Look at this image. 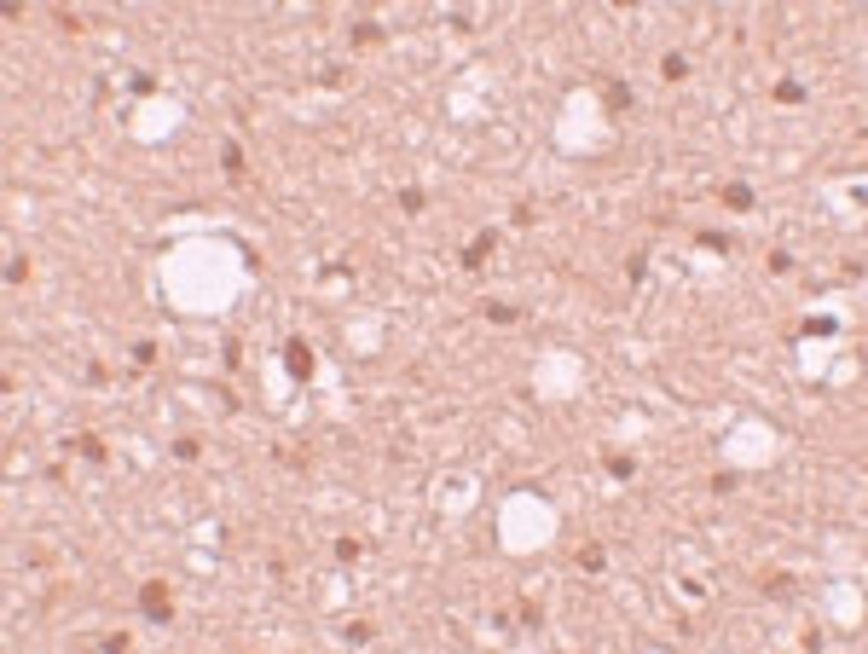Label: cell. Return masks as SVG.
Masks as SVG:
<instances>
[{
	"instance_id": "cell-16",
	"label": "cell",
	"mask_w": 868,
	"mask_h": 654,
	"mask_svg": "<svg viewBox=\"0 0 868 654\" xmlns=\"http://www.w3.org/2000/svg\"><path fill=\"white\" fill-rule=\"evenodd\" d=\"M24 278H29V260L18 255V260H12V267H6V284H24Z\"/></svg>"
},
{
	"instance_id": "cell-8",
	"label": "cell",
	"mask_w": 868,
	"mask_h": 654,
	"mask_svg": "<svg viewBox=\"0 0 868 654\" xmlns=\"http://www.w3.org/2000/svg\"><path fill=\"white\" fill-rule=\"evenodd\" d=\"M833 330H840L833 319H805V324H799V336H833Z\"/></svg>"
},
{
	"instance_id": "cell-3",
	"label": "cell",
	"mask_w": 868,
	"mask_h": 654,
	"mask_svg": "<svg viewBox=\"0 0 868 654\" xmlns=\"http://www.w3.org/2000/svg\"><path fill=\"white\" fill-rule=\"evenodd\" d=\"M493 243H498V232H481V238H475V243H469V249H463V267L475 272V267H481V260H486V255H493Z\"/></svg>"
},
{
	"instance_id": "cell-4",
	"label": "cell",
	"mask_w": 868,
	"mask_h": 654,
	"mask_svg": "<svg viewBox=\"0 0 868 654\" xmlns=\"http://www.w3.org/2000/svg\"><path fill=\"white\" fill-rule=\"evenodd\" d=\"M724 203H729V209H741V215H747V209H752V186H741V179H729V186H724Z\"/></svg>"
},
{
	"instance_id": "cell-9",
	"label": "cell",
	"mask_w": 868,
	"mask_h": 654,
	"mask_svg": "<svg viewBox=\"0 0 868 654\" xmlns=\"http://www.w3.org/2000/svg\"><path fill=\"white\" fill-rule=\"evenodd\" d=\"M486 319H493V324H515L521 313H515V307H510V301H493V307H486Z\"/></svg>"
},
{
	"instance_id": "cell-5",
	"label": "cell",
	"mask_w": 868,
	"mask_h": 654,
	"mask_svg": "<svg viewBox=\"0 0 868 654\" xmlns=\"http://www.w3.org/2000/svg\"><path fill=\"white\" fill-rule=\"evenodd\" d=\"M799 99H805V87H799L793 76H781L776 81V105H799Z\"/></svg>"
},
{
	"instance_id": "cell-14",
	"label": "cell",
	"mask_w": 868,
	"mask_h": 654,
	"mask_svg": "<svg viewBox=\"0 0 868 654\" xmlns=\"http://www.w3.org/2000/svg\"><path fill=\"white\" fill-rule=\"evenodd\" d=\"M643 272H648V260H643V255H631V260H626V278H631V284H643Z\"/></svg>"
},
{
	"instance_id": "cell-6",
	"label": "cell",
	"mask_w": 868,
	"mask_h": 654,
	"mask_svg": "<svg viewBox=\"0 0 868 654\" xmlns=\"http://www.w3.org/2000/svg\"><path fill=\"white\" fill-rule=\"evenodd\" d=\"M579 567H585V574H602V567H608V556H602V545H585V550H579Z\"/></svg>"
},
{
	"instance_id": "cell-1",
	"label": "cell",
	"mask_w": 868,
	"mask_h": 654,
	"mask_svg": "<svg viewBox=\"0 0 868 654\" xmlns=\"http://www.w3.org/2000/svg\"><path fill=\"white\" fill-rule=\"evenodd\" d=\"M139 614H145V619H157V626H162V619L174 614V608H168V585H162V579L139 585Z\"/></svg>"
},
{
	"instance_id": "cell-2",
	"label": "cell",
	"mask_w": 868,
	"mask_h": 654,
	"mask_svg": "<svg viewBox=\"0 0 868 654\" xmlns=\"http://www.w3.org/2000/svg\"><path fill=\"white\" fill-rule=\"evenodd\" d=\"M284 371L296 382H307L313 377V348H307V342H284Z\"/></svg>"
},
{
	"instance_id": "cell-11",
	"label": "cell",
	"mask_w": 868,
	"mask_h": 654,
	"mask_svg": "<svg viewBox=\"0 0 868 654\" xmlns=\"http://www.w3.org/2000/svg\"><path fill=\"white\" fill-rule=\"evenodd\" d=\"M400 209H405V215H417V209H423V191L405 186V191H400Z\"/></svg>"
},
{
	"instance_id": "cell-7",
	"label": "cell",
	"mask_w": 868,
	"mask_h": 654,
	"mask_svg": "<svg viewBox=\"0 0 868 654\" xmlns=\"http://www.w3.org/2000/svg\"><path fill=\"white\" fill-rule=\"evenodd\" d=\"M371 41H382V24H353V46H371Z\"/></svg>"
},
{
	"instance_id": "cell-13",
	"label": "cell",
	"mask_w": 868,
	"mask_h": 654,
	"mask_svg": "<svg viewBox=\"0 0 868 654\" xmlns=\"http://www.w3.org/2000/svg\"><path fill=\"white\" fill-rule=\"evenodd\" d=\"M608 105H619V110L631 105V87H626V81H614V87H608Z\"/></svg>"
},
{
	"instance_id": "cell-15",
	"label": "cell",
	"mask_w": 868,
	"mask_h": 654,
	"mask_svg": "<svg viewBox=\"0 0 868 654\" xmlns=\"http://www.w3.org/2000/svg\"><path fill=\"white\" fill-rule=\"evenodd\" d=\"M220 162H226V174H243V151H238V145H226Z\"/></svg>"
},
{
	"instance_id": "cell-12",
	"label": "cell",
	"mask_w": 868,
	"mask_h": 654,
	"mask_svg": "<svg viewBox=\"0 0 868 654\" xmlns=\"http://www.w3.org/2000/svg\"><path fill=\"white\" fill-rule=\"evenodd\" d=\"M695 243H700V249H712V255H724V249H729V238H718V232H700Z\"/></svg>"
},
{
	"instance_id": "cell-10",
	"label": "cell",
	"mask_w": 868,
	"mask_h": 654,
	"mask_svg": "<svg viewBox=\"0 0 868 654\" xmlns=\"http://www.w3.org/2000/svg\"><path fill=\"white\" fill-rule=\"evenodd\" d=\"M660 76H666V81H677V76H689V58H666V64H660Z\"/></svg>"
}]
</instances>
